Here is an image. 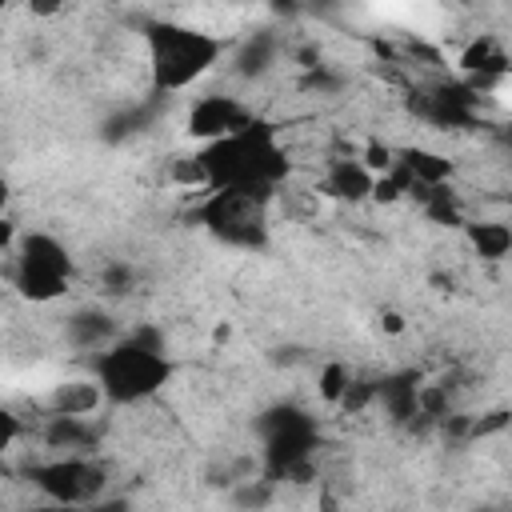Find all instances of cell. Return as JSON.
I'll return each mask as SVG.
<instances>
[{
	"label": "cell",
	"instance_id": "1",
	"mask_svg": "<svg viewBox=\"0 0 512 512\" xmlns=\"http://www.w3.org/2000/svg\"><path fill=\"white\" fill-rule=\"evenodd\" d=\"M196 156H200V168L208 176V192L212 188H232V192L272 196L284 184L288 168H292L288 148L280 144L276 128L260 124V120H252L248 128H240L224 140L204 144Z\"/></svg>",
	"mask_w": 512,
	"mask_h": 512
},
{
	"label": "cell",
	"instance_id": "2",
	"mask_svg": "<svg viewBox=\"0 0 512 512\" xmlns=\"http://www.w3.org/2000/svg\"><path fill=\"white\" fill-rule=\"evenodd\" d=\"M168 376H172V364L152 328L116 336L92 360V380L100 384L108 404H140V400L156 396L168 384Z\"/></svg>",
	"mask_w": 512,
	"mask_h": 512
},
{
	"label": "cell",
	"instance_id": "3",
	"mask_svg": "<svg viewBox=\"0 0 512 512\" xmlns=\"http://www.w3.org/2000/svg\"><path fill=\"white\" fill-rule=\"evenodd\" d=\"M144 48H148L152 84L160 92H184L220 64L228 44L212 28H196L180 20H152L144 28Z\"/></svg>",
	"mask_w": 512,
	"mask_h": 512
},
{
	"label": "cell",
	"instance_id": "4",
	"mask_svg": "<svg viewBox=\"0 0 512 512\" xmlns=\"http://www.w3.org/2000/svg\"><path fill=\"white\" fill-rule=\"evenodd\" d=\"M200 224L232 248H256L268 232V196L212 188L200 200Z\"/></svg>",
	"mask_w": 512,
	"mask_h": 512
},
{
	"label": "cell",
	"instance_id": "5",
	"mask_svg": "<svg viewBox=\"0 0 512 512\" xmlns=\"http://www.w3.org/2000/svg\"><path fill=\"white\" fill-rule=\"evenodd\" d=\"M12 280L16 288L36 300V304H48L56 296L68 292V280H72V256L68 248L48 236V232H32L20 240L16 248V264H12Z\"/></svg>",
	"mask_w": 512,
	"mask_h": 512
},
{
	"label": "cell",
	"instance_id": "6",
	"mask_svg": "<svg viewBox=\"0 0 512 512\" xmlns=\"http://www.w3.org/2000/svg\"><path fill=\"white\" fill-rule=\"evenodd\" d=\"M28 480L36 484V492L52 504H72V508H88L104 496L108 488V468L96 456H52L44 464H32Z\"/></svg>",
	"mask_w": 512,
	"mask_h": 512
},
{
	"label": "cell",
	"instance_id": "7",
	"mask_svg": "<svg viewBox=\"0 0 512 512\" xmlns=\"http://www.w3.org/2000/svg\"><path fill=\"white\" fill-rule=\"evenodd\" d=\"M260 436H264L268 480L300 476L308 468L312 448H316V424H312L308 412H300V408H272L260 420Z\"/></svg>",
	"mask_w": 512,
	"mask_h": 512
},
{
	"label": "cell",
	"instance_id": "8",
	"mask_svg": "<svg viewBox=\"0 0 512 512\" xmlns=\"http://www.w3.org/2000/svg\"><path fill=\"white\" fill-rule=\"evenodd\" d=\"M256 116L252 108L240 100V96H228V92H212V96H200L188 112V136L212 144V140H224L240 128H248Z\"/></svg>",
	"mask_w": 512,
	"mask_h": 512
},
{
	"label": "cell",
	"instance_id": "9",
	"mask_svg": "<svg viewBox=\"0 0 512 512\" xmlns=\"http://www.w3.org/2000/svg\"><path fill=\"white\" fill-rule=\"evenodd\" d=\"M372 172L356 160V156H332L324 164V176H320V192L332 196V200H344V204H364L372 196Z\"/></svg>",
	"mask_w": 512,
	"mask_h": 512
},
{
	"label": "cell",
	"instance_id": "10",
	"mask_svg": "<svg viewBox=\"0 0 512 512\" xmlns=\"http://www.w3.org/2000/svg\"><path fill=\"white\" fill-rule=\"evenodd\" d=\"M64 336H68L72 348L104 352V348L120 336V328H116V320H112L104 308H80V312H72V316L64 320Z\"/></svg>",
	"mask_w": 512,
	"mask_h": 512
},
{
	"label": "cell",
	"instance_id": "11",
	"mask_svg": "<svg viewBox=\"0 0 512 512\" xmlns=\"http://www.w3.org/2000/svg\"><path fill=\"white\" fill-rule=\"evenodd\" d=\"M104 404V392L92 376H72L60 380L48 396V416H92Z\"/></svg>",
	"mask_w": 512,
	"mask_h": 512
},
{
	"label": "cell",
	"instance_id": "12",
	"mask_svg": "<svg viewBox=\"0 0 512 512\" xmlns=\"http://www.w3.org/2000/svg\"><path fill=\"white\" fill-rule=\"evenodd\" d=\"M92 436L96 432H92L88 416H48V424H44V444L64 456H88Z\"/></svg>",
	"mask_w": 512,
	"mask_h": 512
},
{
	"label": "cell",
	"instance_id": "13",
	"mask_svg": "<svg viewBox=\"0 0 512 512\" xmlns=\"http://www.w3.org/2000/svg\"><path fill=\"white\" fill-rule=\"evenodd\" d=\"M276 52H280V40H276L272 32H256V36H248V40L240 44V52H236V72H240V76H264V72L272 68Z\"/></svg>",
	"mask_w": 512,
	"mask_h": 512
},
{
	"label": "cell",
	"instance_id": "14",
	"mask_svg": "<svg viewBox=\"0 0 512 512\" xmlns=\"http://www.w3.org/2000/svg\"><path fill=\"white\" fill-rule=\"evenodd\" d=\"M468 240L472 248L480 252V260H504L508 248H512V232L504 220H480V224H468Z\"/></svg>",
	"mask_w": 512,
	"mask_h": 512
},
{
	"label": "cell",
	"instance_id": "15",
	"mask_svg": "<svg viewBox=\"0 0 512 512\" xmlns=\"http://www.w3.org/2000/svg\"><path fill=\"white\" fill-rule=\"evenodd\" d=\"M348 388H352V376H348V368H344L340 360H332V364L320 368V396H324L328 404H344Z\"/></svg>",
	"mask_w": 512,
	"mask_h": 512
},
{
	"label": "cell",
	"instance_id": "16",
	"mask_svg": "<svg viewBox=\"0 0 512 512\" xmlns=\"http://www.w3.org/2000/svg\"><path fill=\"white\" fill-rule=\"evenodd\" d=\"M24 436V424H20V416L12 412V408H4L0 404V452H8L16 440Z\"/></svg>",
	"mask_w": 512,
	"mask_h": 512
},
{
	"label": "cell",
	"instance_id": "17",
	"mask_svg": "<svg viewBox=\"0 0 512 512\" xmlns=\"http://www.w3.org/2000/svg\"><path fill=\"white\" fill-rule=\"evenodd\" d=\"M84 512H132V504L128 500H112V496H100L96 504H88Z\"/></svg>",
	"mask_w": 512,
	"mask_h": 512
},
{
	"label": "cell",
	"instance_id": "18",
	"mask_svg": "<svg viewBox=\"0 0 512 512\" xmlns=\"http://www.w3.org/2000/svg\"><path fill=\"white\" fill-rule=\"evenodd\" d=\"M16 244V224L8 216H0V252H8Z\"/></svg>",
	"mask_w": 512,
	"mask_h": 512
},
{
	"label": "cell",
	"instance_id": "19",
	"mask_svg": "<svg viewBox=\"0 0 512 512\" xmlns=\"http://www.w3.org/2000/svg\"><path fill=\"white\" fill-rule=\"evenodd\" d=\"M28 512H84V508H72V504H52V500H44V504H36V508H28Z\"/></svg>",
	"mask_w": 512,
	"mask_h": 512
},
{
	"label": "cell",
	"instance_id": "20",
	"mask_svg": "<svg viewBox=\"0 0 512 512\" xmlns=\"http://www.w3.org/2000/svg\"><path fill=\"white\" fill-rule=\"evenodd\" d=\"M384 328H388V332H400V328H404V320H400L396 312H388V316H384Z\"/></svg>",
	"mask_w": 512,
	"mask_h": 512
},
{
	"label": "cell",
	"instance_id": "21",
	"mask_svg": "<svg viewBox=\"0 0 512 512\" xmlns=\"http://www.w3.org/2000/svg\"><path fill=\"white\" fill-rule=\"evenodd\" d=\"M496 512H504V508H496Z\"/></svg>",
	"mask_w": 512,
	"mask_h": 512
}]
</instances>
